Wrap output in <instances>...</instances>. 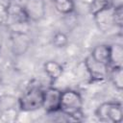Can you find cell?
I'll return each mask as SVG.
<instances>
[{
	"label": "cell",
	"instance_id": "obj_1",
	"mask_svg": "<svg viewBox=\"0 0 123 123\" xmlns=\"http://www.w3.org/2000/svg\"><path fill=\"white\" fill-rule=\"evenodd\" d=\"M83 97L77 90L66 89L62 91L60 111L69 120L81 121L84 116Z\"/></svg>",
	"mask_w": 123,
	"mask_h": 123
},
{
	"label": "cell",
	"instance_id": "obj_2",
	"mask_svg": "<svg viewBox=\"0 0 123 123\" xmlns=\"http://www.w3.org/2000/svg\"><path fill=\"white\" fill-rule=\"evenodd\" d=\"M43 89L37 85L30 86L17 99V107L21 111H35L42 109Z\"/></svg>",
	"mask_w": 123,
	"mask_h": 123
},
{
	"label": "cell",
	"instance_id": "obj_3",
	"mask_svg": "<svg viewBox=\"0 0 123 123\" xmlns=\"http://www.w3.org/2000/svg\"><path fill=\"white\" fill-rule=\"evenodd\" d=\"M95 116L102 122L120 123L123 118L122 104L117 101L104 102L95 110Z\"/></svg>",
	"mask_w": 123,
	"mask_h": 123
},
{
	"label": "cell",
	"instance_id": "obj_4",
	"mask_svg": "<svg viewBox=\"0 0 123 123\" xmlns=\"http://www.w3.org/2000/svg\"><path fill=\"white\" fill-rule=\"evenodd\" d=\"M84 65L90 79V82H102L108 78V72L110 66L98 62L90 55H88L85 59Z\"/></svg>",
	"mask_w": 123,
	"mask_h": 123
},
{
	"label": "cell",
	"instance_id": "obj_5",
	"mask_svg": "<svg viewBox=\"0 0 123 123\" xmlns=\"http://www.w3.org/2000/svg\"><path fill=\"white\" fill-rule=\"evenodd\" d=\"M22 8L29 22H39L46 14L45 0H25Z\"/></svg>",
	"mask_w": 123,
	"mask_h": 123
},
{
	"label": "cell",
	"instance_id": "obj_6",
	"mask_svg": "<svg viewBox=\"0 0 123 123\" xmlns=\"http://www.w3.org/2000/svg\"><path fill=\"white\" fill-rule=\"evenodd\" d=\"M10 41H11V51L14 56L24 55L31 46L30 36L26 32L19 30H15L12 32Z\"/></svg>",
	"mask_w": 123,
	"mask_h": 123
},
{
	"label": "cell",
	"instance_id": "obj_7",
	"mask_svg": "<svg viewBox=\"0 0 123 123\" xmlns=\"http://www.w3.org/2000/svg\"><path fill=\"white\" fill-rule=\"evenodd\" d=\"M62 91L54 86H49L43 89L42 109L47 113H56L60 111Z\"/></svg>",
	"mask_w": 123,
	"mask_h": 123
},
{
	"label": "cell",
	"instance_id": "obj_8",
	"mask_svg": "<svg viewBox=\"0 0 123 123\" xmlns=\"http://www.w3.org/2000/svg\"><path fill=\"white\" fill-rule=\"evenodd\" d=\"M43 70L50 79L51 83L56 82L63 74V66L59 62L54 60L46 61L43 64Z\"/></svg>",
	"mask_w": 123,
	"mask_h": 123
},
{
	"label": "cell",
	"instance_id": "obj_9",
	"mask_svg": "<svg viewBox=\"0 0 123 123\" xmlns=\"http://www.w3.org/2000/svg\"><path fill=\"white\" fill-rule=\"evenodd\" d=\"M113 6V0H91L88 7V12L94 18L100 13L110 11Z\"/></svg>",
	"mask_w": 123,
	"mask_h": 123
},
{
	"label": "cell",
	"instance_id": "obj_10",
	"mask_svg": "<svg viewBox=\"0 0 123 123\" xmlns=\"http://www.w3.org/2000/svg\"><path fill=\"white\" fill-rule=\"evenodd\" d=\"M89 55L98 62L109 65V62H110V44L102 43V44H98V45L94 46V48L92 49V51Z\"/></svg>",
	"mask_w": 123,
	"mask_h": 123
},
{
	"label": "cell",
	"instance_id": "obj_11",
	"mask_svg": "<svg viewBox=\"0 0 123 123\" xmlns=\"http://www.w3.org/2000/svg\"><path fill=\"white\" fill-rule=\"evenodd\" d=\"M111 85L119 91L123 88V66H111L108 72V78Z\"/></svg>",
	"mask_w": 123,
	"mask_h": 123
},
{
	"label": "cell",
	"instance_id": "obj_12",
	"mask_svg": "<svg viewBox=\"0 0 123 123\" xmlns=\"http://www.w3.org/2000/svg\"><path fill=\"white\" fill-rule=\"evenodd\" d=\"M123 64V46L121 43L110 44V62L111 66H122Z\"/></svg>",
	"mask_w": 123,
	"mask_h": 123
},
{
	"label": "cell",
	"instance_id": "obj_13",
	"mask_svg": "<svg viewBox=\"0 0 123 123\" xmlns=\"http://www.w3.org/2000/svg\"><path fill=\"white\" fill-rule=\"evenodd\" d=\"M54 7L58 12L63 15L72 14L75 11L74 0H54Z\"/></svg>",
	"mask_w": 123,
	"mask_h": 123
},
{
	"label": "cell",
	"instance_id": "obj_14",
	"mask_svg": "<svg viewBox=\"0 0 123 123\" xmlns=\"http://www.w3.org/2000/svg\"><path fill=\"white\" fill-rule=\"evenodd\" d=\"M111 18L112 25L122 29L123 26V6L121 4L115 5L111 10Z\"/></svg>",
	"mask_w": 123,
	"mask_h": 123
},
{
	"label": "cell",
	"instance_id": "obj_15",
	"mask_svg": "<svg viewBox=\"0 0 123 123\" xmlns=\"http://www.w3.org/2000/svg\"><path fill=\"white\" fill-rule=\"evenodd\" d=\"M68 42H69L68 37L63 32H57L54 34V36L52 37V43H53L54 47L59 48V49H62V48H64L65 46H67Z\"/></svg>",
	"mask_w": 123,
	"mask_h": 123
},
{
	"label": "cell",
	"instance_id": "obj_16",
	"mask_svg": "<svg viewBox=\"0 0 123 123\" xmlns=\"http://www.w3.org/2000/svg\"><path fill=\"white\" fill-rule=\"evenodd\" d=\"M2 1H6V2H11V1H12V0H2Z\"/></svg>",
	"mask_w": 123,
	"mask_h": 123
}]
</instances>
